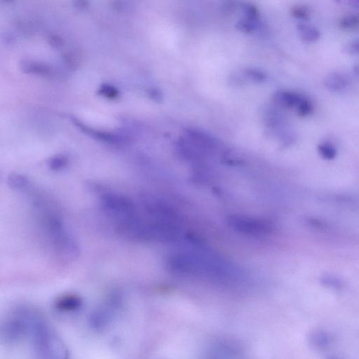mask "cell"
Here are the masks:
<instances>
[{
    "label": "cell",
    "instance_id": "obj_1",
    "mask_svg": "<svg viewBox=\"0 0 359 359\" xmlns=\"http://www.w3.org/2000/svg\"><path fill=\"white\" fill-rule=\"evenodd\" d=\"M43 199L42 197L37 195L32 199V202L39 211L45 234L59 256L66 260L76 259L80 255L78 243L68 231L58 212Z\"/></svg>",
    "mask_w": 359,
    "mask_h": 359
},
{
    "label": "cell",
    "instance_id": "obj_2",
    "mask_svg": "<svg viewBox=\"0 0 359 359\" xmlns=\"http://www.w3.org/2000/svg\"><path fill=\"white\" fill-rule=\"evenodd\" d=\"M166 267L178 274L209 275L215 277L229 275L231 267L221 260L206 254L177 253L168 257Z\"/></svg>",
    "mask_w": 359,
    "mask_h": 359
},
{
    "label": "cell",
    "instance_id": "obj_3",
    "mask_svg": "<svg viewBox=\"0 0 359 359\" xmlns=\"http://www.w3.org/2000/svg\"><path fill=\"white\" fill-rule=\"evenodd\" d=\"M100 210L114 222V228L133 221L139 215L132 199L114 192H103L100 195Z\"/></svg>",
    "mask_w": 359,
    "mask_h": 359
},
{
    "label": "cell",
    "instance_id": "obj_4",
    "mask_svg": "<svg viewBox=\"0 0 359 359\" xmlns=\"http://www.w3.org/2000/svg\"><path fill=\"white\" fill-rule=\"evenodd\" d=\"M36 349L42 359H70L66 344L53 330L37 321L32 328Z\"/></svg>",
    "mask_w": 359,
    "mask_h": 359
},
{
    "label": "cell",
    "instance_id": "obj_5",
    "mask_svg": "<svg viewBox=\"0 0 359 359\" xmlns=\"http://www.w3.org/2000/svg\"><path fill=\"white\" fill-rule=\"evenodd\" d=\"M228 225L241 234L251 236H267L273 231V225L268 220L247 215L234 214L227 218Z\"/></svg>",
    "mask_w": 359,
    "mask_h": 359
},
{
    "label": "cell",
    "instance_id": "obj_6",
    "mask_svg": "<svg viewBox=\"0 0 359 359\" xmlns=\"http://www.w3.org/2000/svg\"><path fill=\"white\" fill-rule=\"evenodd\" d=\"M73 121H74L75 125L81 129V130L83 131L86 134H89V136L99 140V141L110 143V144H122V143H126L127 141L126 138H123L122 136H120L119 135L101 132V131L89 128V127L84 125L83 123L76 119H73Z\"/></svg>",
    "mask_w": 359,
    "mask_h": 359
},
{
    "label": "cell",
    "instance_id": "obj_7",
    "mask_svg": "<svg viewBox=\"0 0 359 359\" xmlns=\"http://www.w3.org/2000/svg\"><path fill=\"white\" fill-rule=\"evenodd\" d=\"M83 301L80 295L75 293H66L55 299L54 307L58 311L63 312H75L81 308Z\"/></svg>",
    "mask_w": 359,
    "mask_h": 359
},
{
    "label": "cell",
    "instance_id": "obj_8",
    "mask_svg": "<svg viewBox=\"0 0 359 359\" xmlns=\"http://www.w3.org/2000/svg\"><path fill=\"white\" fill-rule=\"evenodd\" d=\"M324 84L328 89L335 92L345 90L349 85L347 79L340 73H330L325 77Z\"/></svg>",
    "mask_w": 359,
    "mask_h": 359
},
{
    "label": "cell",
    "instance_id": "obj_9",
    "mask_svg": "<svg viewBox=\"0 0 359 359\" xmlns=\"http://www.w3.org/2000/svg\"><path fill=\"white\" fill-rule=\"evenodd\" d=\"M9 186L12 190L16 191L21 192V193H27L32 188L31 183H30L29 179L22 174L19 173H12L9 175L8 180Z\"/></svg>",
    "mask_w": 359,
    "mask_h": 359
},
{
    "label": "cell",
    "instance_id": "obj_10",
    "mask_svg": "<svg viewBox=\"0 0 359 359\" xmlns=\"http://www.w3.org/2000/svg\"><path fill=\"white\" fill-rule=\"evenodd\" d=\"M21 68L23 71L26 73L40 75L43 76H47L51 74V71L49 67L40 63L32 61H23L21 63Z\"/></svg>",
    "mask_w": 359,
    "mask_h": 359
},
{
    "label": "cell",
    "instance_id": "obj_11",
    "mask_svg": "<svg viewBox=\"0 0 359 359\" xmlns=\"http://www.w3.org/2000/svg\"><path fill=\"white\" fill-rule=\"evenodd\" d=\"M300 35L302 39L307 42H314L320 37V31L313 25L307 23H301L297 25Z\"/></svg>",
    "mask_w": 359,
    "mask_h": 359
},
{
    "label": "cell",
    "instance_id": "obj_12",
    "mask_svg": "<svg viewBox=\"0 0 359 359\" xmlns=\"http://www.w3.org/2000/svg\"><path fill=\"white\" fill-rule=\"evenodd\" d=\"M303 96L297 93L291 92V91H283L278 93L276 96V99L278 102L285 107H297L301 103Z\"/></svg>",
    "mask_w": 359,
    "mask_h": 359
},
{
    "label": "cell",
    "instance_id": "obj_13",
    "mask_svg": "<svg viewBox=\"0 0 359 359\" xmlns=\"http://www.w3.org/2000/svg\"><path fill=\"white\" fill-rule=\"evenodd\" d=\"M318 151L321 157L327 160L335 159L337 155L335 147L329 142H323L318 145Z\"/></svg>",
    "mask_w": 359,
    "mask_h": 359
},
{
    "label": "cell",
    "instance_id": "obj_14",
    "mask_svg": "<svg viewBox=\"0 0 359 359\" xmlns=\"http://www.w3.org/2000/svg\"><path fill=\"white\" fill-rule=\"evenodd\" d=\"M47 164L53 171H60L68 166V159L64 155H55L48 159Z\"/></svg>",
    "mask_w": 359,
    "mask_h": 359
},
{
    "label": "cell",
    "instance_id": "obj_15",
    "mask_svg": "<svg viewBox=\"0 0 359 359\" xmlns=\"http://www.w3.org/2000/svg\"><path fill=\"white\" fill-rule=\"evenodd\" d=\"M340 26L344 29H352L359 26V14H349L342 17L340 21Z\"/></svg>",
    "mask_w": 359,
    "mask_h": 359
},
{
    "label": "cell",
    "instance_id": "obj_16",
    "mask_svg": "<svg viewBox=\"0 0 359 359\" xmlns=\"http://www.w3.org/2000/svg\"><path fill=\"white\" fill-rule=\"evenodd\" d=\"M98 93L109 99H115L119 96V91L115 87L107 84H102L100 86L98 89Z\"/></svg>",
    "mask_w": 359,
    "mask_h": 359
},
{
    "label": "cell",
    "instance_id": "obj_17",
    "mask_svg": "<svg viewBox=\"0 0 359 359\" xmlns=\"http://www.w3.org/2000/svg\"><path fill=\"white\" fill-rule=\"evenodd\" d=\"M314 110V106L312 102L308 98L303 97L301 103L297 107V113L300 116H306L311 114Z\"/></svg>",
    "mask_w": 359,
    "mask_h": 359
},
{
    "label": "cell",
    "instance_id": "obj_18",
    "mask_svg": "<svg viewBox=\"0 0 359 359\" xmlns=\"http://www.w3.org/2000/svg\"><path fill=\"white\" fill-rule=\"evenodd\" d=\"M292 14L297 19H307L310 16V10H309L308 7L297 6L292 9Z\"/></svg>",
    "mask_w": 359,
    "mask_h": 359
},
{
    "label": "cell",
    "instance_id": "obj_19",
    "mask_svg": "<svg viewBox=\"0 0 359 359\" xmlns=\"http://www.w3.org/2000/svg\"><path fill=\"white\" fill-rule=\"evenodd\" d=\"M345 50L347 53L350 54L358 55L359 54V40L351 41L349 44L346 45Z\"/></svg>",
    "mask_w": 359,
    "mask_h": 359
},
{
    "label": "cell",
    "instance_id": "obj_20",
    "mask_svg": "<svg viewBox=\"0 0 359 359\" xmlns=\"http://www.w3.org/2000/svg\"><path fill=\"white\" fill-rule=\"evenodd\" d=\"M66 61L70 66H76L78 61L77 60L76 55L75 53H67L66 55Z\"/></svg>",
    "mask_w": 359,
    "mask_h": 359
},
{
    "label": "cell",
    "instance_id": "obj_21",
    "mask_svg": "<svg viewBox=\"0 0 359 359\" xmlns=\"http://www.w3.org/2000/svg\"><path fill=\"white\" fill-rule=\"evenodd\" d=\"M149 95L151 96L152 99L155 100H160L161 99V93L157 89H151Z\"/></svg>",
    "mask_w": 359,
    "mask_h": 359
},
{
    "label": "cell",
    "instance_id": "obj_22",
    "mask_svg": "<svg viewBox=\"0 0 359 359\" xmlns=\"http://www.w3.org/2000/svg\"><path fill=\"white\" fill-rule=\"evenodd\" d=\"M50 42H51V44H53V46H61V44H62V41L57 36H52L50 38Z\"/></svg>",
    "mask_w": 359,
    "mask_h": 359
},
{
    "label": "cell",
    "instance_id": "obj_23",
    "mask_svg": "<svg viewBox=\"0 0 359 359\" xmlns=\"http://www.w3.org/2000/svg\"><path fill=\"white\" fill-rule=\"evenodd\" d=\"M353 70V73H355V75H356L357 76L359 77V64L355 65Z\"/></svg>",
    "mask_w": 359,
    "mask_h": 359
},
{
    "label": "cell",
    "instance_id": "obj_24",
    "mask_svg": "<svg viewBox=\"0 0 359 359\" xmlns=\"http://www.w3.org/2000/svg\"><path fill=\"white\" fill-rule=\"evenodd\" d=\"M351 5L353 6L358 7L359 8V0H355V1H351Z\"/></svg>",
    "mask_w": 359,
    "mask_h": 359
}]
</instances>
